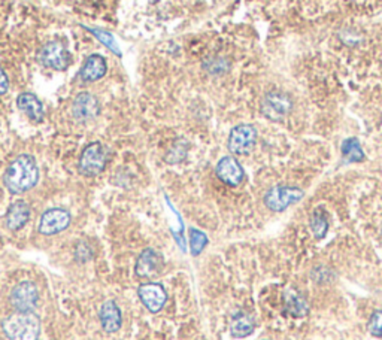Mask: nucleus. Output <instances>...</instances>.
I'll list each match as a JSON object with an SVG mask.
<instances>
[{
    "instance_id": "nucleus-1",
    "label": "nucleus",
    "mask_w": 382,
    "mask_h": 340,
    "mask_svg": "<svg viewBox=\"0 0 382 340\" xmlns=\"http://www.w3.org/2000/svg\"><path fill=\"white\" fill-rule=\"evenodd\" d=\"M39 181V167L32 155L23 154L12 162L4 175V184L12 194L32 190Z\"/></svg>"
},
{
    "instance_id": "nucleus-2",
    "label": "nucleus",
    "mask_w": 382,
    "mask_h": 340,
    "mask_svg": "<svg viewBox=\"0 0 382 340\" xmlns=\"http://www.w3.org/2000/svg\"><path fill=\"white\" fill-rule=\"evenodd\" d=\"M2 330L9 340H39L41 320L34 312L15 310L2 321Z\"/></svg>"
},
{
    "instance_id": "nucleus-3",
    "label": "nucleus",
    "mask_w": 382,
    "mask_h": 340,
    "mask_svg": "<svg viewBox=\"0 0 382 340\" xmlns=\"http://www.w3.org/2000/svg\"><path fill=\"white\" fill-rule=\"evenodd\" d=\"M305 196L303 190L291 185H276L266 191L265 204L272 212H284L290 206L300 202Z\"/></svg>"
},
{
    "instance_id": "nucleus-4",
    "label": "nucleus",
    "mask_w": 382,
    "mask_h": 340,
    "mask_svg": "<svg viewBox=\"0 0 382 340\" xmlns=\"http://www.w3.org/2000/svg\"><path fill=\"white\" fill-rule=\"evenodd\" d=\"M108 163V150L101 142H93L84 148L78 169L84 176H97L103 172Z\"/></svg>"
},
{
    "instance_id": "nucleus-5",
    "label": "nucleus",
    "mask_w": 382,
    "mask_h": 340,
    "mask_svg": "<svg viewBox=\"0 0 382 340\" xmlns=\"http://www.w3.org/2000/svg\"><path fill=\"white\" fill-rule=\"evenodd\" d=\"M293 111L291 97L281 91H270L262 100V114L275 123L284 121Z\"/></svg>"
},
{
    "instance_id": "nucleus-6",
    "label": "nucleus",
    "mask_w": 382,
    "mask_h": 340,
    "mask_svg": "<svg viewBox=\"0 0 382 340\" xmlns=\"http://www.w3.org/2000/svg\"><path fill=\"white\" fill-rule=\"evenodd\" d=\"M257 142V130L251 124H239L230 131L227 147L233 155L250 154Z\"/></svg>"
},
{
    "instance_id": "nucleus-7",
    "label": "nucleus",
    "mask_w": 382,
    "mask_h": 340,
    "mask_svg": "<svg viewBox=\"0 0 382 340\" xmlns=\"http://www.w3.org/2000/svg\"><path fill=\"white\" fill-rule=\"evenodd\" d=\"M11 305L18 312H33L39 301V291L30 281L17 284L11 291Z\"/></svg>"
},
{
    "instance_id": "nucleus-8",
    "label": "nucleus",
    "mask_w": 382,
    "mask_h": 340,
    "mask_svg": "<svg viewBox=\"0 0 382 340\" xmlns=\"http://www.w3.org/2000/svg\"><path fill=\"white\" fill-rule=\"evenodd\" d=\"M70 221H72L70 214L66 209L53 208V209H48L42 214L38 230H39V233L44 236L58 235L70 225Z\"/></svg>"
},
{
    "instance_id": "nucleus-9",
    "label": "nucleus",
    "mask_w": 382,
    "mask_h": 340,
    "mask_svg": "<svg viewBox=\"0 0 382 340\" xmlns=\"http://www.w3.org/2000/svg\"><path fill=\"white\" fill-rule=\"evenodd\" d=\"M101 114V105L91 93H79L72 103V117L78 123H90Z\"/></svg>"
},
{
    "instance_id": "nucleus-10",
    "label": "nucleus",
    "mask_w": 382,
    "mask_h": 340,
    "mask_svg": "<svg viewBox=\"0 0 382 340\" xmlns=\"http://www.w3.org/2000/svg\"><path fill=\"white\" fill-rule=\"evenodd\" d=\"M38 58L42 66L54 70H65L70 63V57L65 45L57 41L44 45Z\"/></svg>"
},
{
    "instance_id": "nucleus-11",
    "label": "nucleus",
    "mask_w": 382,
    "mask_h": 340,
    "mask_svg": "<svg viewBox=\"0 0 382 340\" xmlns=\"http://www.w3.org/2000/svg\"><path fill=\"white\" fill-rule=\"evenodd\" d=\"M138 296H139L141 301L144 303V306L153 313H157V312L162 310L167 301L166 289L155 282L142 284L138 289Z\"/></svg>"
},
{
    "instance_id": "nucleus-12",
    "label": "nucleus",
    "mask_w": 382,
    "mask_h": 340,
    "mask_svg": "<svg viewBox=\"0 0 382 340\" xmlns=\"http://www.w3.org/2000/svg\"><path fill=\"white\" fill-rule=\"evenodd\" d=\"M217 176L230 187H238L242 184L245 172L241 163L233 155H227L221 159L215 167Z\"/></svg>"
},
{
    "instance_id": "nucleus-13",
    "label": "nucleus",
    "mask_w": 382,
    "mask_h": 340,
    "mask_svg": "<svg viewBox=\"0 0 382 340\" xmlns=\"http://www.w3.org/2000/svg\"><path fill=\"white\" fill-rule=\"evenodd\" d=\"M163 266V259L157 251L148 248L141 252L136 261V267H134V272L139 277H153L155 276L160 270H162Z\"/></svg>"
},
{
    "instance_id": "nucleus-14",
    "label": "nucleus",
    "mask_w": 382,
    "mask_h": 340,
    "mask_svg": "<svg viewBox=\"0 0 382 340\" xmlns=\"http://www.w3.org/2000/svg\"><path fill=\"white\" fill-rule=\"evenodd\" d=\"M98 318H101L105 333H117L121 329V310L114 300H106L103 303L101 312H98Z\"/></svg>"
},
{
    "instance_id": "nucleus-15",
    "label": "nucleus",
    "mask_w": 382,
    "mask_h": 340,
    "mask_svg": "<svg viewBox=\"0 0 382 340\" xmlns=\"http://www.w3.org/2000/svg\"><path fill=\"white\" fill-rule=\"evenodd\" d=\"M106 70H108L106 60L102 55L93 54L84 62V65L79 70V78L84 82H94V81H98L101 78H103Z\"/></svg>"
},
{
    "instance_id": "nucleus-16",
    "label": "nucleus",
    "mask_w": 382,
    "mask_h": 340,
    "mask_svg": "<svg viewBox=\"0 0 382 340\" xmlns=\"http://www.w3.org/2000/svg\"><path fill=\"white\" fill-rule=\"evenodd\" d=\"M29 218H30V206L26 202L18 200L9 206L5 223L11 232H17V230L23 228L27 224Z\"/></svg>"
},
{
    "instance_id": "nucleus-17",
    "label": "nucleus",
    "mask_w": 382,
    "mask_h": 340,
    "mask_svg": "<svg viewBox=\"0 0 382 340\" xmlns=\"http://www.w3.org/2000/svg\"><path fill=\"white\" fill-rule=\"evenodd\" d=\"M17 106L21 112L26 114L34 123H41L45 111L42 102L32 93H23L17 97Z\"/></svg>"
},
{
    "instance_id": "nucleus-18",
    "label": "nucleus",
    "mask_w": 382,
    "mask_h": 340,
    "mask_svg": "<svg viewBox=\"0 0 382 340\" xmlns=\"http://www.w3.org/2000/svg\"><path fill=\"white\" fill-rule=\"evenodd\" d=\"M255 320L248 312H236L230 321V334L236 339L248 337L254 333Z\"/></svg>"
},
{
    "instance_id": "nucleus-19",
    "label": "nucleus",
    "mask_w": 382,
    "mask_h": 340,
    "mask_svg": "<svg viewBox=\"0 0 382 340\" xmlns=\"http://www.w3.org/2000/svg\"><path fill=\"white\" fill-rule=\"evenodd\" d=\"M284 303L286 312L290 313L293 318H305L310 313V306H307V301L300 294V291H295L293 288L286 289Z\"/></svg>"
},
{
    "instance_id": "nucleus-20",
    "label": "nucleus",
    "mask_w": 382,
    "mask_h": 340,
    "mask_svg": "<svg viewBox=\"0 0 382 340\" xmlns=\"http://www.w3.org/2000/svg\"><path fill=\"white\" fill-rule=\"evenodd\" d=\"M342 157L347 163H360L364 160V151L357 138H348L342 142Z\"/></svg>"
},
{
    "instance_id": "nucleus-21",
    "label": "nucleus",
    "mask_w": 382,
    "mask_h": 340,
    "mask_svg": "<svg viewBox=\"0 0 382 340\" xmlns=\"http://www.w3.org/2000/svg\"><path fill=\"white\" fill-rule=\"evenodd\" d=\"M310 225L315 239H323L329 232V218L321 208H317L310 220Z\"/></svg>"
},
{
    "instance_id": "nucleus-22",
    "label": "nucleus",
    "mask_w": 382,
    "mask_h": 340,
    "mask_svg": "<svg viewBox=\"0 0 382 340\" xmlns=\"http://www.w3.org/2000/svg\"><path fill=\"white\" fill-rule=\"evenodd\" d=\"M208 245V236L200 232V230H196V228H191L190 230V248H191V254L194 255V257H197L199 255L205 247Z\"/></svg>"
},
{
    "instance_id": "nucleus-23",
    "label": "nucleus",
    "mask_w": 382,
    "mask_h": 340,
    "mask_svg": "<svg viewBox=\"0 0 382 340\" xmlns=\"http://www.w3.org/2000/svg\"><path fill=\"white\" fill-rule=\"evenodd\" d=\"M205 69L209 72V74H224L229 69V62L223 57H211L206 60Z\"/></svg>"
},
{
    "instance_id": "nucleus-24",
    "label": "nucleus",
    "mask_w": 382,
    "mask_h": 340,
    "mask_svg": "<svg viewBox=\"0 0 382 340\" xmlns=\"http://www.w3.org/2000/svg\"><path fill=\"white\" fill-rule=\"evenodd\" d=\"M186 155H187V143L184 142V140H178L174 145V148H172V151L169 152L166 160L169 163H179Z\"/></svg>"
},
{
    "instance_id": "nucleus-25",
    "label": "nucleus",
    "mask_w": 382,
    "mask_h": 340,
    "mask_svg": "<svg viewBox=\"0 0 382 340\" xmlns=\"http://www.w3.org/2000/svg\"><path fill=\"white\" fill-rule=\"evenodd\" d=\"M367 330L375 337H382V310L372 313L371 321L367 324Z\"/></svg>"
},
{
    "instance_id": "nucleus-26",
    "label": "nucleus",
    "mask_w": 382,
    "mask_h": 340,
    "mask_svg": "<svg viewBox=\"0 0 382 340\" xmlns=\"http://www.w3.org/2000/svg\"><path fill=\"white\" fill-rule=\"evenodd\" d=\"M96 36H97V38L101 39L102 42H105V44H106V45L110 48V50H113V51H117V53H118V50H117V44H115V41H114L113 38H110V34L103 33V32H96Z\"/></svg>"
},
{
    "instance_id": "nucleus-27",
    "label": "nucleus",
    "mask_w": 382,
    "mask_h": 340,
    "mask_svg": "<svg viewBox=\"0 0 382 340\" xmlns=\"http://www.w3.org/2000/svg\"><path fill=\"white\" fill-rule=\"evenodd\" d=\"M8 89H9V79L5 74V70L0 67V96L5 94L8 91Z\"/></svg>"
},
{
    "instance_id": "nucleus-28",
    "label": "nucleus",
    "mask_w": 382,
    "mask_h": 340,
    "mask_svg": "<svg viewBox=\"0 0 382 340\" xmlns=\"http://www.w3.org/2000/svg\"><path fill=\"white\" fill-rule=\"evenodd\" d=\"M381 233H382V228H381Z\"/></svg>"
}]
</instances>
